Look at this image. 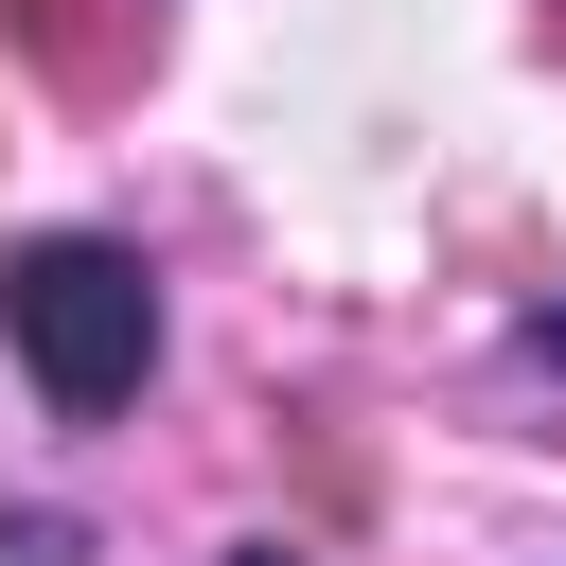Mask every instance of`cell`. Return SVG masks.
Returning <instances> with one entry per match:
<instances>
[{
    "mask_svg": "<svg viewBox=\"0 0 566 566\" xmlns=\"http://www.w3.org/2000/svg\"><path fill=\"white\" fill-rule=\"evenodd\" d=\"M230 566H283V548H230Z\"/></svg>",
    "mask_w": 566,
    "mask_h": 566,
    "instance_id": "obj_3",
    "label": "cell"
},
{
    "mask_svg": "<svg viewBox=\"0 0 566 566\" xmlns=\"http://www.w3.org/2000/svg\"><path fill=\"white\" fill-rule=\"evenodd\" d=\"M531 354H548V371H566V301H531Z\"/></svg>",
    "mask_w": 566,
    "mask_h": 566,
    "instance_id": "obj_2",
    "label": "cell"
},
{
    "mask_svg": "<svg viewBox=\"0 0 566 566\" xmlns=\"http://www.w3.org/2000/svg\"><path fill=\"white\" fill-rule=\"evenodd\" d=\"M0 336H18V371H35L71 424H106V407L159 371V283H142V248H106V230H35V248L0 265Z\"/></svg>",
    "mask_w": 566,
    "mask_h": 566,
    "instance_id": "obj_1",
    "label": "cell"
}]
</instances>
